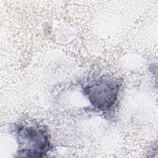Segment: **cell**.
Instances as JSON below:
<instances>
[{"instance_id": "6da1fadb", "label": "cell", "mask_w": 158, "mask_h": 158, "mask_svg": "<svg viewBox=\"0 0 158 158\" xmlns=\"http://www.w3.org/2000/svg\"><path fill=\"white\" fill-rule=\"evenodd\" d=\"M12 133L17 144L20 157H42L51 151L52 144L48 129L38 123H15Z\"/></svg>"}, {"instance_id": "7a4b0ae2", "label": "cell", "mask_w": 158, "mask_h": 158, "mask_svg": "<svg viewBox=\"0 0 158 158\" xmlns=\"http://www.w3.org/2000/svg\"><path fill=\"white\" fill-rule=\"evenodd\" d=\"M122 86V81L118 77L106 73L93 79L82 88V90L91 105L105 114L115 107Z\"/></svg>"}]
</instances>
